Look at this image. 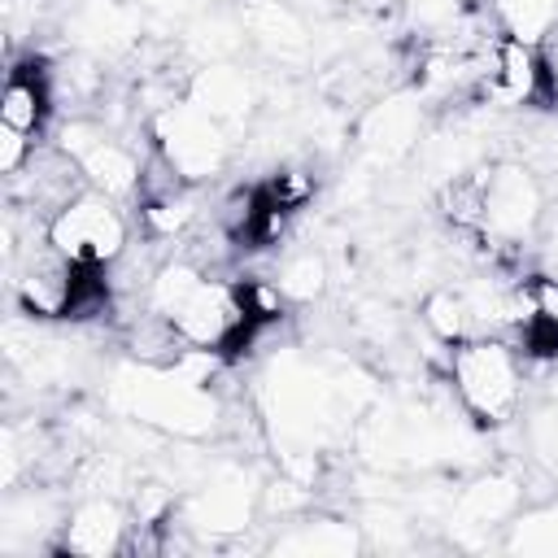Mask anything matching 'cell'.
I'll return each mask as SVG.
<instances>
[{
  "label": "cell",
  "instance_id": "8",
  "mask_svg": "<svg viewBox=\"0 0 558 558\" xmlns=\"http://www.w3.org/2000/svg\"><path fill=\"white\" fill-rule=\"evenodd\" d=\"M61 153L78 166L87 187H96L113 201H126L140 183V157L122 140H113L109 131H100L92 122H65L61 126Z\"/></svg>",
  "mask_w": 558,
  "mask_h": 558
},
{
  "label": "cell",
  "instance_id": "13",
  "mask_svg": "<svg viewBox=\"0 0 558 558\" xmlns=\"http://www.w3.org/2000/svg\"><path fill=\"white\" fill-rule=\"evenodd\" d=\"M418 126H423V109L405 96H392V100H379L362 118L357 140L375 161H397L418 144Z\"/></svg>",
  "mask_w": 558,
  "mask_h": 558
},
{
  "label": "cell",
  "instance_id": "3",
  "mask_svg": "<svg viewBox=\"0 0 558 558\" xmlns=\"http://www.w3.org/2000/svg\"><path fill=\"white\" fill-rule=\"evenodd\" d=\"M109 405L161 432L205 436L218 423V405L192 371L174 366H118L109 384Z\"/></svg>",
  "mask_w": 558,
  "mask_h": 558
},
{
  "label": "cell",
  "instance_id": "19",
  "mask_svg": "<svg viewBox=\"0 0 558 558\" xmlns=\"http://www.w3.org/2000/svg\"><path fill=\"white\" fill-rule=\"evenodd\" d=\"M44 109H48V96H44L39 78H35V74L13 70V74H9V83H4V96H0V122H4V126H13V131L35 135V131H39V122H44Z\"/></svg>",
  "mask_w": 558,
  "mask_h": 558
},
{
  "label": "cell",
  "instance_id": "23",
  "mask_svg": "<svg viewBox=\"0 0 558 558\" xmlns=\"http://www.w3.org/2000/svg\"><path fill=\"white\" fill-rule=\"evenodd\" d=\"M527 449H532V458L558 480V401L541 405V410L527 418Z\"/></svg>",
  "mask_w": 558,
  "mask_h": 558
},
{
  "label": "cell",
  "instance_id": "25",
  "mask_svg": "<svg viewBox=\"0 0 558 558\" xmlns=\"http://www.w3.org/2000/svg\"><path fill=\"white\" fill-rule=\"evenodd\" d=\"M26 157H31V135H26V131H13V126L0 122V170H4L9 179L22 174Z\"/></svg>",
  "mask_w": 558,
  "mask_h": 558
},
{
  "label": "cell",
  "instance_id": "28",
  "mask_svg": "<svg viewBox=\"0 0 558 558\" xmlns=\"http://www.w3.org/2000/svg\"><path fill=\"white\" fill-rule=\"evenodd\" d=\"M26 501H31V514H26V519H35V523H39V519H44V510H39L44 501H39V497H26ZM17 510H22L17 501H9V506H4V519H9V523H4V536H9V532H17V527H31V523H17Z\"/></svg>",
  "mask_w": 558,
  "mask_h": 558
},
{
  "label": "cell",
  "instance_id": "15",
  "mask_svg": "<svg viewBox=\"0 0 558 558\" xmlns=\"http://www.w3.org/2000/svg\"><path fill=\"white\" fill-rule=\"evenodd\" d=\"M519 484L510 475H484L475 484H466L453 506H449V523H462V527H506L514 514H519Z\"/></svg>",
  "mask_w": 558,
  "mask_h": 558
},
{
  "label": "cell",
  "instance_id": "12",
  "mask_svg": "<svg viewBox=\"0 0 558 558\" xmlns=\"http://www.w3.org/2000/svg\"><path fill=\"white\" fill-rule=\"evenodd\" d=\"M122 536H126V510L113 497H83L61 523V545L83 558L118 554Z\"/></svg>",
  "mask_w": 558,
  "mask_h": 558
},
{
  "label": "cell",
  "instance_id": "17",
  "mask_svg": "<svg viewBox=\"0 0 558 558\" xmlns=\"http://www.w3.org/2000/svg\"><path fill=\"white\" fill-rule=\"evenodd\" d=\"M506 527H510L506 532V549L510 554H545V558H558V501L519 510Z\"/></svg>",
  "mask_w": 558,
  "mask_h": 558
},
{
  "label": "cell",
  "instance_id": "24",
  "mask_svg": "<svg viewBox=\"0 0 558 558\" xmlns=\"http://www.w3.org/2000/svg\"><path fill=\"white\" fill-rule=\"evenodd\" d=\"M527 296H532V327L558 336V279L554 275H541L527 283Z\"/></svg>",
  "mask_w": 558,
  "mask_h": 558
},
{
  "label": "cell",
  "instance_id": "27",
  "mask_svg": "<svg viewBox=\"0 0 558 558\" xmlns=\"http://www.w3.org/2000/svg\"><path fill=\"white\" fill-rule=\"evenodd\" d=\"M187 218H192V201H183V196H179V201L170 196V201H161V205L148 209V222H153L157 231H174V227H183Z\"/></svg>",
  "mask_w": 558,
  "mask_h": 558
},
{
  "label": "cell",
  "instance_id": "11",
  "mask_svg": "<svg viewBox=\"0 0 558 558\" xmlns=\"http://www.w3.org/2000/svg\"><path fill=\"white\" fill-rule=\"evenodd\" d=\"M65 35L83 48V52H96V57H113V52H126L135 39H140V9L126 4V0H83L70 22H65Z\"/></svg>",
  "mask_w": 558,
  "mask_h": 558
},
{
  "label": "cell",
  "instance_id": "16",
  "mask_svg": "<svg viewBox=\"0 0 558 558\" xmlns=\"http://www.w3.org/2000/svg\"><path fill=\"white\" fill-rule=\"evenodd\" d=\"M244 31L275 57H301L310 48V35H305L301 17L279 0H253L244 9Z\"/></svg>",
  "mask_w": 558,
  "mask_h": 558
},
{
  "label": "cell",
  "instance_id": "21",
  "mask_svg": "<svg viewBox=\"0 0 558 558\" xmlns=\"http://www.w3.org/2000/svg\"><path fill=\"white\" fill-rule=\"evenodd\" d=\"M275 288H279V296H288V301H314V296L327 288V266H323V257H314V253L288 257L283 270H279V279H275Z\"/></svg>",
  "mask_w": 558,
  "mask_h": 558
},
{
  "label": "cell",
  "instance_id": "26",
  "mask_svg": "<svg viewBox=\"0 0 558 558\" xmlns=\"http://www.w3.org/2000/svg\"><path fill=\"white\" fill-rule=\"evenodd\" d=\"M541 87H549V96L558 100V26H549L541 35Z\"/></svg>",
  "mask_w": 558,
  "mask_h": 558
},
{
  "label": "cell",
  "instance_id": "2",
  "mask_svg": "<svg viewBox=\"0 0 558 558\" xmlns=\"http://www.w3.org/2000/svg\"><path fill=\"white\" fill-rule=\"evenodd\" d=\"M148 310L170 327L187 349H222L248 323V292H235L222 279H209L192 262H166L148 279Z\"/></svg>",
  "mask_w": 558,
  "mask_h": 558
},
{
  "label": "cell",
  "instance_id": "5",
  "mask_svg": "<svg viewBox=\"0 0 558 558\" xmlns=\"http://www.w3.org/2000/svg\"><path fill=\"white\" fill-rule=\"evenodd\" d=\"M449 379L462 410L480 423H506L523 397L519 357L497 336H466L449 349Z\"/></svg>",
  "mask_w": 558,
  "mask_h": 558
},
{
  "label": "cell",
  "instance_id": "10",
  "mask_svg": "<svg viewBox=\"0 0 558 558\" xmlns=\"http://www.w3.org/2000/svg\"><path fill=\"white\" fill-rule=\"evenodd\" d=\"M187 100L196 109H205L214 122H222L231 135L248 122L253 105H257V87L240 65L227 61H209L205 70H196V78L187 83Z\"/></svg>",
  "mask_w": 558,
  "mask_h": 558
},
{
  "label": "cell",
  "instance_id": "20",
  "mask_svg": "<svg viewBox=\"0 0 558 558\" xmlns=\"http://www.w3.org/2000/svg\"><path fill=\"white\" fill-rule=\"evenodd\" d=\"M497 17H501L506 35L532 44L549 26H558V0H497Z\"/></svg>",
  "mask_w": 558,
  "mask_h": 558
},
{
  "label": "cell",
  "instance_id": "18",
  "mask_svg": "<svg viewBox=\"0 0 558 558\" xmlns=\"http://www.w3.org/2000/svg\"><path fill=\"white\" fill-rule=\"evenodd\" d=\"M275 549L279 554H353L357 532L336 519H310V523H296L288 536H279Z\"/></svg>",
  "mask_w": 558,
  "mask_h": 558
},
{
  "label": "cell",
  "instance_id": "6",
  "mask_svg": "<svg viewBox=\"0 0 558 558\" xmlns=\"http://www.w3.org/2000/svg\"><path fill=\"white\" fill-rule=\"evenodd\" d=\"M48 240L74 266H105L126 248V218L118 214L113 196L87 187L48 218Z\"/></svg>",
  "mask_w": 558,
  "mask_h": 558
},
{
  "label": "cell",
  "instance_id": "7",
  "mask_svg": "<svg viewBox=\"0 0 558 558\" xmlns=\"http://www.w3.org/2000/svg\"><path fill=\"white\" fill-rule=\"evenodd\" d=\"M153 135H157V148H161L166 166L187 183L209 179L231 153V131L222 122H214L205 109H196L187 96L157 113Z\"/></svg>",
  "mask_w": 558,
  "mask_h": 558
},
{
  "label": "cell",
  "instance_id": "14",
  "mask_svg": "<svg viewBox=\"0 0 558 558\" xmlns=\"http://www.w3.org/2000/svg\"><path fill=\"white\" fill-rule=\"evenodd\" d=\"M484 87H488V96H497L506 105L532 100L541 92V52H536V44L501 35L497 48H493V65H488Z\"/></svg>",
  "mask_w": 558,
  "mask_h": 558
},
{
  "label": "cell",
  "instance_id": "9",
  "mask_svg": "<svg viewBox=\"0 0 558 558\" xmlns=\"http://www.w3.org/2000/svg\"><path fill=\"white\" fill-rule=\"evenodd\" d=\"M253 497L257 488L248 484L244 471H218L214 480H205L192 501H187V523L196 532H214V536H227V532H240L248 519H253Z\"/></svg>",
  "mask_w": 558,
  "mask_h": 558
},
{
  "label": "cell",
  "instance_id": "4",
  "mask_svg": "<svg viewBox=\"0 0 558 558\" xmlns=\"http://www.w3.org/2000/svg\"><path fill=\"white\" fill-rule=\"evenodd\" d=\"M458 201L466 205L458 218L471 222L493 244H523L545 222V192L536 174L519 161H501L471 174L458 187Z\"/></svg>",
  "mask_w": 558,
  "mask_h": 558
},
{
  "label": "cell",
  "instance_id": "1",
  "mask_svg": "<svg viewBox=\"0 0 558 558\" xmlns=\"http://www.w3.org/2000/svg\"><path fill=\"white\" fill-rule=\"evenodd\" d=\"M262 401L275 445L288 458V471H301V458L314 466V449L357 414V405L349 401V371H331L305 357L275 362Z\"/></svg>",
  "mask_w": 558,
  "mask_h": 558
},
{
  "label": "cell",
  "instance_id": "30",
  "mask_svg": "<svg viewBox=\"0 0 558 558\" xmlns=\"http://www.w3.org/2000/svg\"><path fill=\"white\" fill-rule=\"evenodd\" d=\"M362 4H379V0H362Z\"/></svg>",
  "mask_w": 558,
  "mask_h": 558
},
{
  "label": "cell",
  "instance_id": "22",
  "mask_svg": "<svg viewBox=\"0 0 558 558\" xmlns=\"http://www.w3.org/2000/svg\"><path fill=\"white\" fill-rule=\"evenodd\" d=\"M423 318H427V327H432L440 340H449V344H458V340H466V336H471V314H466L462 292H449V288L432 292V296H427Z\"/></svg>",
  "mask_w": 558,
  "mask_h": 558
},
{
  "label": "cell",
  "instance_id": "29",
  "mask_svg": "<svg viewBox=\"0 0 558 558\" xmlns=\"http://www.w3.org/2000/svg\"><path fill=\"white\" fill-rule=\"evenodd\" d=\"M144 9H157V13H166V17H174V13H187L192 9V0H140Z\"/></svg>",
  "mask_w": 558,
  "mask_h": 558
}]
</instances>
